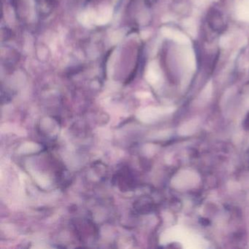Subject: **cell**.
Segmentation results:
<instances>
[{
	"label": "cell",
	"instance_id": "cell-1",
	"mask_svg": "<svg viewBox=\"0 0 249 249\" xmlns=\"http://www.w3.org/2000/svg\"><path fill=\"white\" fill-rule=\"evenodd\" d=\"M207 22L213 31L221 33L225 30V21L222 14L215 9L210 10L207 15Z\"/></svg>",
	"mask_w": 249,
	"mask_h": 249
},
{
	"label": "cell",
	"instance_id": "cell-2",
	"mask_svg": "<svg viewBox=\"0 0 249 249\" xmlns=\"http://www.w3.org/2000/svg\"><path fill=\"white\" fill-rule=\"evenodd\" d=\"M157 2V0H145V5L149 7L155 4Z\"/></svg>",
	"mask_w": 249,
	"mask_h": 249
}]
</instances>
